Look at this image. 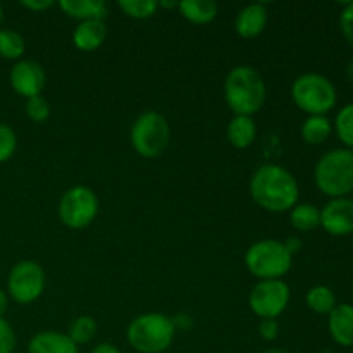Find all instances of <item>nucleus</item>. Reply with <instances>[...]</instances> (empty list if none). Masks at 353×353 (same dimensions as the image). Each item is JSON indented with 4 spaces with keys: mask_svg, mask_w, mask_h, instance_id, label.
<instances>
[{
    "mask_svg": "<svg viewBox=\"0 0 353 353\" xmlns=\"http://www.w3.org/2000/svg\"><path fill=\"white\" fill-rule=\"evenodd\" d=\"M254 202L268 212H288L299 203L300 186L295 176L278 164H264L250 179Z\"/></svg>",
    "mask_w": 353,
    "mask_h": 353,
    "instance_id": "1",
    "label": "nucleus"
},
{
    "mask_svg": "<svg viewBox=\"0 0 353 353\" xmlns=\"http://www.w3.org/2000/svg\"><path fill=\"white\" fill-rule=\"evenodd\" d=\"M265 83L261 72L252 65H236L224 81V99L234 116L252 117L265 102Z\"/></svg>",
    "mask_w": 353,
    "mask_h": 353,
    "instance_id": "2",
    "label": "nucleus"
},
{
    "mask_svg": "<svg viewBox=\"0 0 353 353\" xmlns=\"http://www.w3.org/2000/svg\"><path fill=\"white\" fill-rule=\"evenodd\" d=\"M316 186L330 199H343L353 192V150L333 148L314 168Z\"/></svg>",
    "mask_w": 353,
    "mask_h": 353,
    "instance_id": "3",
    "label": "nucleus"
},
{
    "mask_svg": "<svg viewBox=\"0 0 353 353\" xmlns=\"http://www.w3.org/2000/svg\"><path fill=\"white\" fill-rule=\"evenodd\" d=\"M176 336V323L161 312H147L137 316L126 331L128 343L140 353H162L172 345Z\"/></svg>",
    "mask_w": 353,
    "mask_h": 353,
    "instance_id": "4",
    "label": "nucleus"
},
{
    "mask_svg": "<svg viewBox=\"0 0 353 353\" xmlns=\"http://www.w3.org/2000/svg\"><path fill=\"white\" fill-rule=\"evenodd\" d=\"M292 99L309 116H327L336 105L338 93L330 78L317 72H305L293 81Z\"/></svg>",
    "mask_w": 353,
    "mask_h": 353,
    "instance_id": "5",
    "label": "nucleus"
},
{
    "mask_svg": "<svg viewBox=\"0 0 353 353\" xmlns=\"http://www.w3.org/2000/svg\"><path fill=\"white\" fill-rule=\"evenodd\" d=\"M292 264L293 255L286 250L285 243L278 240L255 241L245 254V265L261 281L283 279L292 269Z\"/></svg>",
    "mask_w": 353,
    "mask_h": 353,
    "instance_id": "6",
    "label": "nucleus"
},
{
    "mask_svg": "<svg viewBox=\"0 0 353 353\" xmlns=\"http://www.w3.org/2000/svg\"><path fill=\"white\" fill-rule=\"evenodd\" d=\"M130 140L134 152L141 157H161L171 140V128L168 119L155 110L140 114L131 126Z\"/></svg>",
    "mask_w": 353,
    "mask_h": 353,
    "instance_id": "7",
    "label": "nucleus"
},
{
    "mask_svg": "<svg viewBox=\"0 0 353 353\" xmlns=\"http://www.w3.org/2000/svg\"><path fill=\"white\" fill-rule=\"evenodd\" d=\"M99 214V199L85 185L72 186L59 200V219L71 230H83L95 221Z\"/></svg>",
    "mask_w": 353,
    "mask_h": 353,
    "instance_id": "8",
    "label": "nucleus"
},
{
    "mask_svg": "<svg viewBox=\"0 0 353 353\" xmlns=\"http://www.w3.org/2000/svg\"><path fill=\"white\" fill-rule=\"evenodd\" d=\"M45 290V272L34 261H21L10 269L7 278V295L21 305L33 303Z\"/></svg>",
    "mask_w": 353,
    "mask_h": 353,
    "instance_id": "9",
    "label": "nucleus"
},
{
    "mask_svg": "<svg viewBox=\"0 0 353 353\" xmlns=\"http://www.w3.org/2000/svg\"><path fill=\"white\" fill-rule=\"evenodd\" d=\"M252 312L261 319H276L290 303V286L283 279L259 281L250 293Z\"/></svg>",
    "mask_w": 353,
    "mask_h": 353,
    "instance_id": "10",
    "label": "nucleus"
},
{
    "mask_svg": "<svg viewBox=\"0 0 353 353\" xmlns=\"http://www.w3.org/2000/svg\"><path fill=\"white\" fill-rule=\"evenodd\" d=\"M9 81L14 92L24 99L41 95L45 88V71L37 61L31 59H21L12 65L9 72Z\"/></svg>",
    "mask_w": 353,
    "mask_h": 353,
    "instance_id": "11",
    "label": "nucleus"
},
{
    "mask_svg": "<svg viewBox=\"0 0 353 353\" xmlns=\"http://www.w3.org/2000/svg\"><path fill=\"white\" fill-rule=\"evenodd\" d=\"M321 226L331 236H348L353 233V199H331L321 209Z\"/></svg>",
    "mask_w": 353,
    "mask_h": 353,
    "instance_id": "12",
    "label": "nucleus"
},
{
    "mask_svg": "<svg viewBox=\"0 0 353 353\" xmlns=\"http://www.w3.org/2000/svg\"><path fill=\"white\" fill-rule=\"evenodd\" d=\"M269 12L265 3H248L238 12L234 19V30L241 38H255L265 30Z\"/></svg>",
    "mask_w": 353,
    "mask_h": 353,
    "instance_id": "13",
    "label": "nucleus"
},
{
    "mask_svg": "<svg viewBox=\"0 0 353 353\" xmlns=\"http://www.w3.org/2000/svg\"><path fill=\"white\" fill-rule=\"evenodd\" d=\"M327 330L340 347H353V305L338 303L327 316Z\"/></svg>",
    "mask_w": 353,
    "mask_h": 353,
    "instance_id": "14",
    "label": "nucleus"
},
{
    "mask_svg": "<svg viewBox=\"0 0 353 353\" xmlns=\"http://www.w3.org/2000/svg\"><path fill=\"white\" fill-rule=\"evenodd\" d=\"M65 16L83 21H105L109 16V6L103 0H61L59 2Z\"/></svg>",
    "mask_w": 353,
    "mask_h": 353,
    "instance_id": "15",
    "label": "nucleus"
},
{
    "mask_svg": "<svg viewBox=\"0 0 353 353\" xmlns=\"http://www.w3.org/2000/svg\"><path fill=\"white\" fill-rule=\"evenodd\" d=\"M28 353H78V345L59 331H41L28 343Z\"/></svg>",
    "mask_w": 353,
    "mask_h": 353,
    "instance_id": "16",
    "label": "nucleus"
},
{
    "mask_svg": "<svg viewBox=\"0 0 353 353\" xmlns=\"http://www.w3.org/2000/svg\"><path fill=\"white\" fill-rule=\"evenodd\" d=\"M107 38L105 21H83L72 31V43L78 50L92 52L102 47Z\"/></svg>",
    "mask_w": 353,
    "mask_h": 353,
    "instance_id": "17",
    "label": "nucleus"
},
{
    "mask_svg": "<svg viewBox=\"0 0 353 353\" xmlns=\"http://www.w3.org/2000/svg\"><path fill=\"white\" fill-rule=\"evenodd\" d=\"M178 9L181 16L193 24L212 23L219 12V6L214 0H185L178 3Z\"/></svg>",
    "mask_w": 353,
    "mask_h": 353,
    "instance_id": "18",
    "label": "nucleus"
},
{
    "mask_svg": "<svg viewBox=\"0 0 353 353\" xmlns=\"http://www.w3.org/2000/svg\"><path fill=\"white\" fill-rule=\"evenodd\" d=\"M257 138L255 121L248 116H234L228 124V141L234 148H248Z\"/></svg>",
    "mask_w": 353,
    "mask_h": 353,
    "instance_id": "19",
    "label": "nucleus"
},
{
    "mask_svg": "<svg viewBox=\"0 0 353 353\" xmlns=\"http://www.w3.org/2000/svg\"><path fill=\"white\" fill-rule=\"evenodd\" d=\"M300 133L309 145H323L333 133V124L327 116H309L303 121Z\"/></svg>",
    "mask_w": 353,
    "mask_h": 353,
    "instance_id": "20",
    "label": "nucleus"
},
{
    "mask_svg": "<svg viewBox=\"0 0 353 353\" xmlns=\"http://www.w3.org/2000/svg\"><path fill=\"white\" fill-rule=\"evenodd\" d=\"M290 221L299 233H309L321 226V210L312 203H296L290 210Z\"/></svg>",
    "mask_w": 353,
    "mask_h": 353,
    "instance_id": "21",
    "label": "nucleus"
},
{
    "mask_svg": "<svg viewBox=\"0 0 353 353\" xmlns=\"http://www.w3.org/2000/svg\"><path fill=\"white\" fill-rule=\"evenodd\" d=\"M307 307H309L312 312L321 314V316H330L331 310L338 305L336 303V295H334L333 290L326 285H316L307 292L305 296Z\"/></svg>",
    "mask_w": 353,
    "mask_h": 353,
    "instance_id": "22",
    "label": "nucleus"
},
{
    "mask_svg": "<svg viewBox=\"0 0 353 353\" xmlns=\"http://www.w3.org/2000/svg\"><path fill=\"white\" fill-rule=\"evenodd\" d=\"M24 50H26V43L21 33L0 28V57L7 61H21Z\"/></svg>",
    "mask_w": 353,
    "mask_h": 353,
    "instance_id": "23",
    "label": "nucleus"
},
{
    "mask_svg": "<svg viewBox=\"0 0 353 353\" xmlns=\"http://www.w3.org/2000/svg\"><path fill=\"white\" fill-rule=\"evenodd\" d=\"M334 131L345 148L353 150V103L341 107L334 117Z\"/></svg>",
    "mask_w": 353,
    "mask_h": 353,
    "instance_id": "24",
    "label": "nucleus"
},
{
    "mask_svg": "<svg viewBox=\"0 0 353 353\" xmlns=\"http://www.w3.org/2000/svg\"><path fill=\"white\" fill-rule=\"evenodd\" d=\"M97 334V323L90 316H79L69 326L68 336L71 338L74 345H86L95 338Z\"/></svg>",
    "mask_w": 353,
    "mask_h": 353,
    "instance_id": "25",
    "label": "nucleus"
},
{
    "mask_svg": "<svg viewBox=\"0 0 353 353\" xmlns=\"http://www.w3.org/2000/svg\"><path fill=\"white\" fill-rule=\"evenodd\" d=\"M117 6L128 17L133 19H148L159 9V2L155 0H119Z\"/></svg>",
    "mask_w": 353,
    "mask_h": 353,
    "instance_id": "26",
    "label": "nucleus"
},
{
    "mask_svg": "<svg viewBox=\"0 0 353 353\" xmlns=\"http://www.w3.org/2000/svg\"><path fill=\"white\" fill-rule=\"evenodd\" d=\"M17 148V137L12 128L6 123H0V164L7 162Z\"/></svg>",
    "mask_w": 353,
    "mask_h": 353,
    "instance_id": "27",
    "label": "nucleus"
},
{
    "mask_svg": "<svg viewBox=\"0 0 353 353\" xmlns=\"http://www.w3.org/2000/svg\"><path fill=\"white\" fill-rule=\"evenodd\" d=\"M26 116L33 123H45L50 117V105L41 95L26 100Z\"/></svg>",
    "mask_w": 353,
    "mask_h": 353,
    "instance_id": "28",
    "label": "nucleus"
},
{
    "mask_svg": "<svg viewBox=\"0 0 353 353\" xmlns=\"http://www.w3.org/2000/svg\"><path fill=\"white\" fill-rule=\"evenodd\" d=\"M16 333L3 317H0V353H14L16 350Z\"/></svg>",
    "mask_w": 353,
    "mask_h": 353,
    "instance_id": "29",
    "label": "nucleus"
},
{
    "mask_svg": "<svg viewBox=\"0 0 353 353\" xmlns=\"http://www.w3.org/2000/svg\"><path fill=\"white\" fill-rule=\"evenodd\" d=\"M340 30L348 43L353 45V2L345 3L340 14Z\"/></svg>",
    "mask_w": 353,
    "mask_h": 353,
    "instance_id": "30",
    "label": "nucleus"
},
{
    "mask_svg": "<svg viewBox=\"0 0 353 353\" xmlns=\"http://www.w3.org/2000/svg\"><path fill=\"white\" fill-rule=\"evenodd\" d=\"M259 334L265 341H274L279 334V324L276 319H261L259 324Z\"/></svg>",
    "mask_w": 353,
    "mask_h": 353,
    "instance_id": "31",
    "label": "nucleus"
},
{
    "mask_svg": "<svg viewBox=\"0 0 353 353\" xmlns=\"http://www.w3.org/2000/svg\"><path fill=\"white\" fill-rule=\"evenodd\" d=\"M21 6L28 10H33V12H43V10L50 9L54 2L52 0H23Z\"/></svg>",
    "mask_w": 353,
    "mask_h": 353,
    "instance_id": "32",
    "label": "nucleus"
},
{
    "mask_svg": "<svg viewBox=\"0 0 353 353\" xmlns=\"http://www.w3.org/2000/svg\"><path fill=\"white\" fill-rule=\"evenodd\" d=\"M283 243H285L286 250H288L292 255L299 254V252L302 250V240H300L299 236H290L288 240L283 241Z\"/></svg>",
    "mask_w": 353,
    "mask_h": 353,
    "instance_id": "33",
    "label": "nucleus"
},
{
    "mask_svg": "<svg viewBox=\"0 0 353 353\" xmlns=\"http://www.w3.org/2000/svg\"><path fill=\"white\" fill-rule=\"evenodd\" d=\"M90 353H121V350L112 343H100Z\"/></svg>",
    "mask_w": 353,
    "mask_h": 353,
    "instance_id": "34",
    "label": "nucleus"
},
{
    "mask_svg": "<svg viewBox=\"0 0 353 353\" xmlns=\"http://www.w3.org/2000/svg\"><path fill=\"white\" fill-rule=\"evenodd\" d=\"M7 309H9V295H7V292H3L0 288V317L6 316Z\"/></svg>",
    "mask_w": 353,
    "mask_h": 353,
    "instance_id": "35",
    "label": "nucleus"
},
{
    "mask_svg": "<svg viewBox=\"0 0 353 353\" xmlns=\"http://www.w3.org/2000/svg\"><path fill=\"white\" fill-rule=\"evenodd\" d=\"M159 7H165V9H171V7H178L176 2H159Z\"/></svg>",
    "mask_w": 353,
    "mask_h": 353,
    "instance_id": "36",
    "label": "nucleus"
},
{
    "mask_svg": "<svg viewBox=\"0 0 353 353\" xmlns=\"http://www.w3.org/2000/svg\"><path fill=\"white\" fill-rule=\"evenodd\" d=\"M262 353H290V352L283 350V348H268V350H264Z\"/></svg>",
    "mask_w": 353,
    "mask_h": 353,
    "instance_id": "37",
    "label": "nucleus"
},
{
    "mask_svg": "<svg viewBox=\"0 0 353 353\" xmlns=\"http://www.w3.org/2000/svg\"><path fill=\"white\" fill-rule=\"evenodd\" d=\"M2 21H3V10H2V6H0V26H2Z\"/></svg>",
    "mask_w": 353,
    "mask_h": 353,
    "instance_id": "38",
    "label": "nucleus"
},
{
    "mask_svg": "<svg viewBox=\"0 0 353 353\" xmlns=\"http://www.w3.org/2000/svg\"><path fill=\"white\" fill-rule=\"evenodd\" d=\"M323 353H334V352H331V350H324Z\"/></svg>",
    "mask_w": 353,
    "mask_h": 353,
    "instance_id": "39",
    "label": "nucleus"
}]
</instances>
